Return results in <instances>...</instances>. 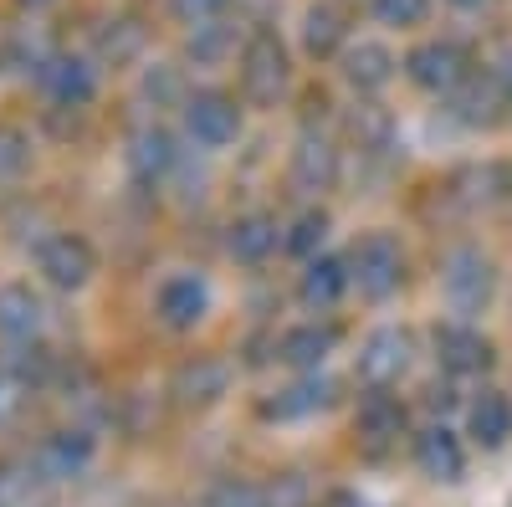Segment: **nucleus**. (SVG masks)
Wrapping results in <instances>:
<instances>
[{
    "label": "nucleus",
    "mask_w": 512,
    "mask_h": 507,
    "mask_svg": "<svg viewBox=\"0 0 512 507\" xmlns=\"http://www.w3.org/2000/svg\"><path fill=\"white\" fill-rule=\"evenodd\" d=\"M154 308H159V323H164V328L190 333V328L210 313V287H205L195 272H185V277H169V282L159 287Z\"/></svg>",
    "instance_id": "12"
},
{
    "label": "nucleus",
    "mask_w": 512,
    "mask_h": 507,
    "mask_svg": "<svg viewBox=\"0 0 512 507\" xmlns=\"http://www.w3.org/2000/svg\"><path fill=\"white\" fill-rule=\"evenodd\" d=\"M31 164V139L21 129H0V180H16Z\"/></svg>",
    "instance_id": "32"
},
{
    "label": "nucleus",
    "mask_w": 512,
    "mask_h": 507,
    "mask_svg": "<svg viewBox=\"0 0 512 507\" xmlns=\"http://www.w3.org/2000/svg\"><path fill=\"white\" fill-rule=\"evenodd\" d=\"M328 507H369V502H364L359 492H333V497H328Z\"/></svg>",
    "instance_id": "39"
},
{
    "label": "nucleus",
    "mask_w": 512,
    "mask_h": 507,
    "mask_svg": "<svg viewBox=\"0 0 512 507\" xmlns=\"http://www.w3.org/2000/svg\"><path fill=\"white\" fill-rule=\"evenodd\" d=\"M26 6H52V0H26Z\"/></svg>",
    "instance_id": "41"
},
{
    "label": "nucleus",
    "mask_w": 512,
    "mask_h": 507,
    "mask_svg": "<svg viewBox=\"0 0 512 507\" xmlns=\"http://www.w3.org/2000/svg\"><path fill=\"white\" fill-rule=\"evenodd\" d=\"M303 47L313 57H333L338 47H344V11L338 6H313L303 16Z\"/></svg>",
    "instance_id": "26"
},
{
    "label": "nucleus",
    "mask_w": 512,
    "mask_h": 507,
    "mask_svg": "<svg viewBox=\"0 0 512 507\" xmlns=\"http://www.w3.org/2000/svg\"><path fill=\"white\" fill-rule=\"evenodd\" d=\"M323 236H328V216H323V210H303V216L292 221V231H287L282 246L292 251V257H313Z\"/></svg>",
    "instance_id": "29"
},
{
    "label": "nucleus",
    "mask_w": 512,
    "mask_h": 507,
    "mask_svg": "<svg viewBox=\"0 0 512 507\" xmlns=\"http://www.w3.org/2000/svg\"><path fill=\"white\" fill-rule=\"evenodd\" d=\"M41 313H47V308H41V298L26 282H6V287H0V333H6V338H16V344L36 338Z\"/></svg>",
    "instance_id": "22"
},
{
    "label": "nucleus",
    "mask_w": 512,
    "mask_h": 507,
    "mask_svg": "<svg viewBox=\"0 0 512 507\" xmlns=\"http://www.w3.org/2000/svg\"><path fill=\"white\" fill-rule=\"evenodd\" d=\"M359 436L379 451V446H390V441H400V431H405V405L395 400V395H384V385H369V395H364V405H359Z\"/></svg>",
    "instance_id": "20"
},
{
    "label": "nucleus",
    "mask_w": 512,
    "mask_h": 507,
    "mask_svg": "<svg viewBox=\"0 0 512 507\" xmlns=\"http://www.w3.org/2000/svg\"><path fill=\"white\" fill-rule=\"evenodd\" d=\"M36 272L47 277L57 292H77V287L93 282L98 257H93V246L82 236H47L36 246Z\"/></svg>",
    "instance_id": "5"
},
{
    "label": "nucleus",
    "mask_w": 512,
    "mask_h": 507,
    "mask_svg": "<svg viewBox=\"0 0 512 507\" xmlns=\"http://www.w3.org/2000/svg\"><path fill=\"white\" fill-rule=\"evenodd\" d=\"M492 72H497V77H502V88H507V93H512V47H507V52H502V57H497V67H492Z\"/></svg>",
    "instance_id": "38"
},
{
    "label": "nucleus",
    "mask_w": 512,
    "mask_h": 507,
    "mask_svg": "<svg viewBox=\"0 0 512 507\" xmlns=\"http://www.w3.org/2000/svg\"><path fill=\"white\" fill-rule=\"evenodd\" d=\"M344 77L354 82L359 93H379L384 82L395 77V57L379 47V41H359V47L344 52Z\"/></svg>",
    "instance_id": "25"
},
{
    "label": "nucleus",
    "mask_w": 512,
    "mask_h": 507,
    "mask_svg": "<svg viewBox=\"0 0 512 507\" xmlns=\"http://www.w3.org/2000/svg\"><path fill=\"white\" fill-rule=\"evenodd\" d=\"M425 11H431V0H374V16L384 26H420Z\"/></svg>",
    "instance_id": "33"
},
{
    "label": "nucleus",
    "mask_w": 512,
    "mask_h": 507,
    "mask_svg": "<svg viewBox=\"0 0 512 507\" xmlns=\"http://www.w3.org/2000/svg\"><path fill=\"white\" fill-rule=\"evenodd\" d=\"M185 129L205 149H226L241 134V108L226 93H190L185 98Z\"/></svg>",
    "instance_id": "7"
},
{
    "label": "nucleus",
    "mask_w": 512,
    "mask_h": 507,
    "mask_svg": "<svg viewBox=\"0 0 512 507\" xmlns=\"http://www.w3.org/2000/svg\"><path fill=\"white\" fill-rule=\"evenodd\" d=\"M241 88L251 103H277L282 88H287V47L272 36V31H256L241 52Z\"/></svg>",
    "instance_id": "3"
},
{
    "label": "nucleus",
    "mask_w": 512,
    "mask_h": 507,
    "mask_svg": "<svg viewBox=\"0 0 512 507\" xmlns=\"http://www.w3.org/2000/svg\"><path fill=\"white\" fill-rule=\"evenodd\" d=\"M47 369H52L47 349H36V344H31V349L16 354V374H21V379H36V385H41V379H47Z\"/></svg>",
    "instance_id": "35"
},
{
    "label": "nucleus",
    "mask_w": 512,
    "mask_h": 507,
    "mask_svg": "<svg viewBox=\"0 0 512 507\" xmlns=\"http://www.w3.org/2000/svg\"><path fill=\"white\" fill-rule=\"evenodd\" d=\"M144 93H149V98H159V103H169V98H180V77L169 72V67H159V72H149V77H144Z\"/></svg>",
    "instance_id": "36"
},
{
    "label": "nucleus",
    "mask_w": 512,
    "mask_h": 507,
    "mask_svg": "<svg viewBox=\"0 0 512 507\" xmlns=\"http://www.w3.org/2000/svg\"><path fill=\"white\" fill-rule=\"evenodd\" d=\"M446 98H451V113L466 129H497L507 118V103H512V93L502 88L497 72H466L461 88H451Z\"/></svg>",
    "instance_id": "6"
},
{
    "label": "nucleus",
    "mask_w": 512,
    "mask_h": 507,
    "mask_svg": "<svg viewBox=\"0 0 512 507\" xmlns=\"http://www.w3.org/2000/svg\"><path fill=\"white\" fill-rule=\"evenodd\" d=\"M466 426H472V441L487 446V451L507 446V436H512V400H507V395H482V400H472V410H466Z\"/></svg>",
    "instance_id": "24"
},
{
    "label": "nucleus",
    "mask_w": 512,
    "mask_h": 507,
    "mask_svg": "<svg viewBox=\"0 0 512 507\" xmlns=\"http://www.w3.org/2000/svg\"><path fill=\"white\" fill-rule=\"evenodd\" d=\"M466 72L472 67H466V52L456 41H425V47H415L405 57V77L420 93H451V88H461Z\"/></svg>",
    "instance_id": "9"
},
{
    "label": "nucleus",
    "mask_w": 512,
    "mask_h": 507,
    "mask_svg": "<svg viewBox=\"0 0 512 507\" xmlns=\"http://www.w3.org/2000/svg\"><path fill=\"white\" fill-rule=\"evenodd\" d=\"M36 82H41V93L62 108H88L93 93H98V77L82 57H47L36 67Z\"/></svg>",
    "instance_id": "11"
},
{
    "label": "nucleus",
    "mask_w": 512,
    "mask_h": 507,
    "mask_svg": "<svg viewBox=\"0 0 512 507\" xmlns=\"http://www.w3.org/2000/svg\"><path fill=\"white\" fill-rule=\"evenodd\" d=\"M436 359L446 374H482L492 364V344L477 333V328H466V323H451L436 333Z\"/></svg>",
    "instance_id": "16"
},
{
    "label": "nucleus",
    "mask_w": 512,
    "mask_h": 507,
    "mask_svg": "<svg viewBox=\"0 0 512 507\" xmlns=\"http://www.w3.org/2000/svg\"><path fill=\"white\" fill-rule=\"evenodd\" d=\"M333 405V379H323L318 369L303 374V379H292L287 390H277L272 400H262V420H303V415H318Z\"/></svg>",
    "instance_id": "14"
},
{
    "label": "nucleus",
    "mask_w": 512,
    "mask_h": 507,
    "mask_svg": "<svg viewBox=\"0 0 512 507\" xmlns=\"http://www.w3.org/2000/svg\"><path fill=\"white\" fill-rule=\"evenodd\" d=\"M451 195L466 210H497L512 205V164H472L451 180Z\"/></svg>",
    "instance_id": "13"
},
{
    "label": "nucleus",
    "mask_w": 512,
    "mask_h": 507,
    "mask_svg": "<svg viewBox=\"0 0 512 507\" xmlns=\"http://www.w3.org/2000/svg\"><path fill=\"white\" fill-rule=\"evenodd\" d=\"M205 507H272V492L256 487V482H246V477H226V482L210 487Z\"/></svg>",
    "instance_id": "28"
},
{
    "label": "nucleus",
    "mask_w": 512,
    "mask_h": 507,
    "mask_svg": "<svg viewBox=\"0 0 512 507\" xmlns=\"http://www.w3.org/2000/svg\"><path fill=\"white\" fill-rule=\"evenodd\" d=\"M492 287H497V272L492 262L482 257L477 246H456L446 267H441V292L456 313H482L492 303Z\"/></svg>",
    "instance_id": "2"
},
{
    "label": "nucleus",
    "mask_w": 512,
    "mask_h": 507,
    "mask_svg": "<svg viewBox=\"0 0 512 507\" xmlns=\"http://www.w3.org/2000/svg\"><path fill=\"white\" fill-rule=\"evenodd\" d=\"M231 0H169V11H175L185 26H205V21H221V11Z\"/></svg>",
    "instance_id": "34"
},
{
    "label": "nucleus",
    "mask_w": 512,
    "mask_h": 507,
    "mask_svg": "<svg viewBox=\"0 0 512 507\" xmlns=\"http://www.w3.org/2000/svg\"><path fill=\"white\" fill-rule=\"evenodd\" d=\"M139 47H144V31H139L134 21H113V31H103V36H98V52H103V57H113V62H128Z\"/></svg>",
    "instance_id": "31"
},
{
    "label": "nucleus",
    "mask_w": 512,
    "mask_h": 507,
    "mask_svg": "<svg viewBox=\"0 0 512 507\" xmlns=\"http://www.w3.org/2000/svg\"><path fill=\"white\" fill-rule=\"evenodd\" d=\"M415 461H420L425 477L446 482V487L466 477V451H461V441H456L446 426H425V431L415 436Z\"/></svg>",
    "instance_id": "15"
},
{
    "label": "nucleus",
    "mask_w": 512,
    "mask_h": 507,
    "mask_svg": "<svg viewBox=\"0 0 512 507\" xmlns=\"http://www.w3.org/2000/svg\"><path fill=\"white\" fill-rule=\"evenodd\" d=\"M333 344H338V333H333V328L303 323V328H287V333H282L277 359L292 364V369H303V374H313V369H323V359L333 354Z\"/></svg>",
    "instance_id": "21"
},
{
    "label": "nucleus",
    "mask_w": 512,
    "mask_h": 507,
    "mask_svg": "<svg viewBox=\"0 0 512 507\" xmlns=\"http://www.w3.org/2000/svg\"><path fill=\"white\" fill-rule=\"evenodd\" d=\"M231 52H236V36H231L221 21L195 26V36H190V57H195L200 67H216V62H226Z\"/></svg>",
    "instance_id": "27"
},
{
    "label": "nucleus",
    "mask_w": 512,
    "mask_h": 507,
    "mask_svg": "<svg viewBox=\"0 0 512 507\" xmlns=\"http://www.w3.org/2000/svg\"><path fill=\"white\" fill-rule=\"evenodd\" d=\"M88 461H93V436L88 431H52L31 451V472L41 482H72V477L88 472Z\"/></svg>",
    "instance_id": "10"
},
{
    "label": "nucleus",
    "mask_w": 512,
    "mask_h": 507,
    "mask_svg": "<svg viewBox=\"0 0 512 507\" xmlns=\"http://www.w3.org/2000/svg\"><path fill=\"white\" fill-rule=\"evenodd\" d=\"M21 492H26V477H16L11 467H0V507H16Z\"/></svg>",
    "instance_id": "37"
},
{
    "label": "nucleus",
    "mask_w": 512,
    "mask_h": 507,
    "mask_svg": "<svg viewBox=\"0 0 512 507\" xmlns=\"http://www.w3.org/2000/svg\"><path fill=\"white\" fill-rule=\"evenodd\" d=\"M349 272H354V287L364 292L369 303H384L405 282V251H400V241L390 231H369L349 251Z\"/></svg>",
    "instance_id": "1"
},
{
    "label": "nucleus",
    "mask_w": 512,
    "mask_h": 507,
    "mask_svg": "<svg viewBox=\"0 0 512 507\" xmlns=\"http://www.w3.org/2000/svg\"><path fill=\"white\" fill-rule=\"evenodd\" d=\"M349 134L359 139V149H390V118H384L379 108H359L354 118H349Z\"/></svg>",
    "instance_id": "30"
},
{
    "label": "nucleus",
    "mask_w": 512,
    "mask_h": 507,
    "mask_svg": "<svg viewBox=\"0 0 512 507\" xmlns=\"http://www.w3.org/2000/svg\"><path fill=\"white\" fill-rule=\"evenodd\" d=\"M292 185L303 190V195H323L338 185V149L328 139H303L292 149Z\"/></svg>",
    "instance_id": "18"
},
{
    "label": "nucleus",
    "mask_w": 512,
    "mask_h": 507,
    "mask_svg": "<svg viewBox=\"0 0 512 507\" xmlns=\"http://www.w3.org/2000/svg\"><path fill=\"white\" fill-rule=\"evenodd\" d=\"M226 246H231V257L236 262H246V267H256V262H267L272 251H277V221L272 216H241L236 226H231V236H226Z\"/></svg>",
    "instance_id": "23"
},
{
    "label": "nucleus",
    "mask_w": 512,
    "mask_h": 507,
    "mask_svg": "<svg viewBox=\"0 0 512 507\" xmlns=\"http://www.w3.org/2000/svg\"><path fill=\"white\" fill-rule=\"evenodd\" d=\"M226 390H231V364L216 359V354H195L169 374V395H175V405H185V410L216 405Z\"/></svg>",
    "instance_id": "8"
},
{
    "label": "nucleus",
    "mask_w": 512,
    "mask_h": 507,
    "mask_svg": "<svg viewBox=\"0 0 512 507\" xmlns=\"http://www.w3.org/2000/svg\"><path fill=\"white\" fill-rule=\"evenodd\" d=\"M410 359H415L410 328L384 323V328H374V333L364 338V349H359V379H364V385H384V390H390L395 379L410 369Z\"/></svg>",
    "instance_id": "4"
},
{
    "label": "nucleus",
    "mask_w": 512,
    "mask_h": 507,
    "mask_svg": "<svg viewBox=\"0 0 512 507\" xmlns=\"http://www.w3.org/2000/svg\"><path fill=\"white\" fill-rule=\"evenodd\" d=\"M128 175H134L139 185H154V180H164L169 169L180 164V149H175V139H169L164 129H139L134 139H128Z\"/></svg>",
    "instance_id": "17"
},
{
    "label": "nucleus",
    "mask_w": 512,
    "mask_h": 507,
    "mask_svg": "<svg viewBox=\"0 0 512 507\" xmlns=\"http://www.w3.org/2000/svg\"><path fill=\"white\" fill-rule=\"evenodd\" d=\"M451 6H461V11H477V6H487V0H451Z\"/></svg>",
    "instance_id": "40"
},
{
    "label": "nucleus",
    "mask_w": 512,
    "mask_h": 507,
    "mask_svg": "<svg viewBox=\"0 0 512 507\" xmlns=\"http://www.w3.org/2000/svg\"><path fill=\"white\" fill-rule=\"evenodd\" d=\"M354 287V272H349V257H308L303 267V282H297V298H303L308 308H333L344 292Z\"/></svg>",
    "instance_id": "19"
}]
</instances>
